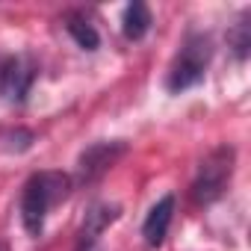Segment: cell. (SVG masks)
Masks as SVG:
<instances>
[{
    "instance_id": "obj_1",
    "label": "cell",
    "mask_w": 251,
    "mask_h": 251,
    "mask_svg": "<svg viewBox=\"0 0 251 251\" xmlns=\"http://www.w3.org/2000/svg\"><path fill=\"white\" fill-rule=\"evenodd\" d=\"M71 192V177L62 172H36L27 177L24 189H21V225L30 236H42L45 233V219L48 210L53 204H59L65 195Z\"/></svg>"
},
{
    "instance_id": "obj_2",
    "label": "cell",
    "mask_w": 251,
    "mask_h": 251,
    "mask_svg": "<svg viewBox=\"0 0 251 251\" xmlns=\"http://www.w3.org/2000/svg\"><path fill=\"white\" fill-rule=\"evenodd\" d=\"M213 59V39L201 30H189L186 39L180 42V50L175 53L169 74H166V89L172 95H180L192 86H198L210 68Z\"/></svg>"
},
{
    "instance_id": "obj_3",
    "label": "cell",
    "mask_w": 251,
    "mask_h": 251,
    "mask_svg": "<svg viewBox=\"0 0 251 251\" xmlns=\"http://www.w3.org/2000/svg\"><path fill=\"white\" fill-rule=\"evenodd\" d=\"M233 163H236V151L230 145H219L201 160L195 180H192L195 204H213L225 195V189L230 186V177H233Z\"/></svg>"
},
{
    "instance_id": "obj_4",
    "label": "cell",
    "mask_w": 251,
    "mask_h": 251,
    "mask_svg": "<svg viewBox=\"0 0 251 251\" xmlns=\"http://www.w3.org/2000/svg\"><path fill=\"white\" fill-rule=\"evenodd\" d=\"M36 77H39V62L33 56H27V53L3 56L0 59V98L6 103L24 106L33 92Z\"/></svg>"
},
{
    "instance_id": "obj_5",
    "label": "cell",
    "mask_w": 251,
    "mask_h": 251,
    "mask_svg": "<svg viewBox=\"0 0 251 251\" xmlns=\"http://www.w3.org/2000/svg\"><path fill=\"white\" fill-rule=\"evenodd\" d=\"M124 151H127V145H124V142H95V145H89V148L80 154V160H77V177H80L83 183L98 180L103 172L112 169V163H115Z\"/></svg>"
},
{
    "instance_id": "obj_6",
    "label": "cell",
    "mask_w": 251,
    "mask_h": 251,
    "mask_svg": "<svg viewBox=\"0 0 251 251\" xmlns=\"http://www.w3.org/2000/svg\"><path fill=\"white\" fill-rule=\"evenodd\" d=\"M172 219H175V195L166 192L163 198H157V204L148 210L145 222H142V236H145V245L157 248L166 242L169 236V227H172Z\"/></svg>"
},
{
    "instance_id": "obj_7",
    "label": "cell",
    "mask_w": 251,
    "mask_h": 251,
    "mask_svg": "<svg viewBox=\"0 0 251 251\" xmlns=\"http://www.w3.org/2000/svg\"><path fill=\"white\" fill-rule=\"evenodd\" d=\"M121 216V207L118 204H109V201H95L89 204L86 216H83V225L77 230V236H89V239H100V233Z\"/></svg>"
},
{
    "instance_id": "obj_8",
    "label": "cell",
    "mask_w": 251,
    "mask_h": 251,
    "mask_svg": "<svg viewBox=\"0 0 251 251\" xmlns=\"http://www.w3.org/2000/svg\"><path fill=\"white\" fill-rule=\"evenodd\" d=\"M151 24H154V15H151V9L145 3L124 6V12H121V33H124V39H127V42L145 39L148 30H151Z\"/></svg>"
},
{
    "instance_id": "obj_9",
    "label": "cell",
    "mask_w": 251,
    "mask_h": 251,
    "mask_svg": "<svg viewBox=\"0 0 251 251\" xmlns=\"http://www.w3.org/2000/svg\"><path fill=\"white\" fill-rule=\"evenodd\" d=\"M65 30H68V36H71L83 50H98L100 36H98L95 24H92L83 12H68V15H65Z\"/></svg>"
},
{
    "instance_id": "obj_10",
    "label": "cell",
    "mask_w": 251,
    "mask_h": 251,
    "mask_svg": "<svg viewBox=\"0 0 251 251\" xmlns=\"http://www.w3.org/2000/svg\"><path fill=\"white\" fill-rule=\"evenodd\" d=\"M227 48L233 50V56H236L239 62L248 59V53H251V24H248V12H242L239 21L230 27V33H227Z\"/></svg>"
},
{
    "instance_id": "obj_11",
    "label": "cell",
    "mask_w": 251,
    "mask_h": 251,
    "mask_svg": "<svg viewBox=\"0 0 251 251\" xmlns=\"http://www.w3.org/2000/svg\"><path fill=\"white\" fill-rule=\"evenodd\" d=\"M74 251H100V239H86V236H77Z\"/></svg>"
}]
</instances>
